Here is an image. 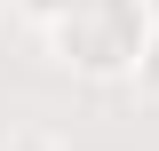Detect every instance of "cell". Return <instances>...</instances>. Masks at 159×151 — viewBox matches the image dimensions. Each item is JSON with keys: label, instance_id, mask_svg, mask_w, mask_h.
Instances as JSON below:
<instances>
[{"label": "cell", "instance_id": "1", "mask_svg": "<svg viewBox=\"0 0 159 151\" xmlns=\"http://www.w3.org/2000/svg\"><path fill=\"white\" fill-rule=\"evenodd\" d=\"M127 32H135V16H127L119 0H96V16L72 24V48L88 64H119V56H127Z\"/></svg>", "mask_w": 159, "mask_h": 151}]
</instances>
